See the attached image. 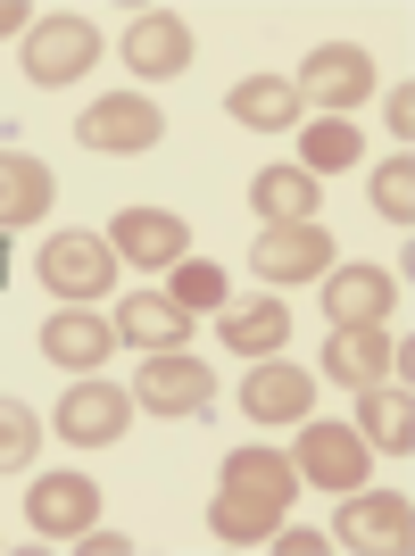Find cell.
<instances>
[{"mask_svg": "<svg viewBox=\"0 0 415 556\" xmlns=\"http://www.w3.org/2000/svg\"><path fill=\"white\" fill-rule=\"evenodd\" d=\"M291 498H300V473H291V457H275V448H232V457L216 465L208 532H216V540H241V548H257V540H266L282 515H291Z\"/></svg>", "mask_w": 415, "mask_h": 556, "instance_id": "1", "label": "cell"}, {"mask_svg": "<svg viewBox=\"0 0 415 556\" xmlns=\"http://www.w3.org/2000/svg\"><path fill=\"white\" fill-rule=\"evenodd\" d=\"M374 448L357 441V424H324V416H300V457H291V473L300 482H316L324 498H349V490L366 482Z\"/></svg>", "mask_w": 415, "mask_h": 556, "instance_id": "2", "label": "cell"}, {"mask_svg": "<svg viewBox=\"0 0 415 556\" xmlns=\"http://www.w3.org/2000/svg\"><path fill=\"white\" fill-rule=\"evenodd\" d=\"M92 59H100V34H92V17H34L25 25V75L34 84H50V92H67V84H84L92 75Z\"/></svg>", "mask_w": 415, "mask_h": 556, "instance_id": "3", "label": "cell"}, {"mask_svg": "<svg viewBox=\"0 0 415 556\" xmlns=\"http://www.w3.org/2000/svg\"><path fill=\"white\" fill-rule=\"evenodd\" d=\"M34 275L59 291V307H84V300H100V291L116 282V250L100 241V232H50L42 257H34Z\"/></svg>", "mask_w": 415, "mask_h": 556, "instance_id": "4", "label": "cell"}, {"mask_svg": "<svg viewBox=\"0 0 415 556\" xmlns=\"http://www.w3.org/2000/svg\"><path fill=\"white\" fill-rule=\"evenodd\" d=\"M159 134H166V116H159V100H141V92H109L75 116V141L100 150V159H141V150H159Z\"/></svg>", "mask_w": 415, "mask_h": 556, "instance_id": "5", "label": "cell"}, {"mask_svg": "<svg viewBox=\"0 0 415 556\" xmlns=\"http://www.w3.org/2000/svg\"><path fill=\"white\" fill-rule=\"evenodd\" d=\"M208 399H216V382H208V366L191 349H150L141 357V374H134L141 416H208Z\"/></svg>", "mask_w": 415, "mask_h": 556, "instance_id": "6", "label": "cell"}, {"mask_svg": "<svg viewBox=\"0 0 415 556\" xmlns=\"http://www.w3.org/2000/svg\"><path fill=\"white\" fill-rule=\"evenodd\" d=\"M25 523L42 540H84L100 523V482L92 473H42L25 490Z\"/></svg>", "mask_w": 415, "mask_h": 556, "instance_id": "7", "label": "cell"}, {"mask_svg": "<svg viewBox=\"0 0 415 556\" xmlns=\"http://www.w3.org/2000/svg\"><path fill=\"white\" fill-rule=\"evenodd\" d=\"M250 266L257 282H324L332 275V241H324V225H266L250 241Z\"/></svg>", "mask_w": 415, "mask_h": 556, "instance_id": "8", "label": "cell"}, {"mask_svg": "<svg viewBox=\"0 0 415 556\" xmlns=\"http://www.w3.org/2000/svg\"><path fill=\"white\" fill-rule=\"evenodd\" d=\"M125 67H134V84L184 75L191 67V25L175 17V9H141V17L125 25Z\"/></svg>", "mask_w": 415, "mask_h": 556, "instance_id": "9", "label": "cell"}, {"mask_svg": "<svg viewBox=\"0 0 415 556\" xmlns=\"http://www.w3.org/2000/svg\"><path fill=\"white\" fill-rule=\"evenodd\" d=\"M415 540V507L399 498V490H349L341 498V548H374L391 556Z\"/></svg>", "mask_w": 415, "mask_h": 556, "instance_id": "10", "label": "cell"}, {"mask_svg": "<svg viewBox=\"0 0 415 556\" xmlns=\"http://www.w3.org/2000/svg\"><path fill=\"white\" fill-rule=\"evenodd\" d=\"M116 257H134V266H175V257H191V225L166 208H116L109 232H100Z\"/></svg>", "mask_w": 415, "mask_h": 556, "instance_id": "11", "label": "cell"}, {"mask_svg": "<svg viewBox=\"0 0 415 556\" xmlns=\"http://www.w3.org/2000/svg\"><path fill=\"white\" fill-rule=\"evenodd\" d=\"M307 407H316V374L282 366V357H250V374H241V416H257V424H300Z\"/></svg>", "mask_w": 415, "mask_h": 556, "instance_id": "12", "label": "cell"}, {"mask_svg": "<svg viewBox=\"0 0 415 556\" xmlns=\"http://www.w3.org/2000/svg\"><path fill=\"white\" fill-rule=\"evenodd\" d=\"M59 432H67L75 448H109L125 424H134V391H116V382H75L67 399H59Z\"/></svg>", "mask_w": 415, "mask_h": 556, "instance_id": "13", "label": "cell"}, {"mask_svg": "<svg viewBox=\"0 0 415 556\" xmlns=\"http://www.w3.org/2000/svg\"><path fill=\"white\" fill-rule=\"evenodd\" d=\"M324 374H332V382H349V391L391 382V374H399V341H391L382 325H332V341H324Z\"/></svg>", "mask_w": 415, "mask_h": 556, "instance_id": "14", "label": "cell"}, {"mask_svg": "<svg viewBox=\"0 0 415 556\" xmlns=\"http://www.w3.org/2000/svg\"><path fill=\"white\" fill-rule=\"evenodd\" d=\"M366 92H374V59H366L357 42H324V50H307L300 100H324V109H357Z\"/></svg>", "mask_w": 415, "mask_h": 556, "instance_id": "15", "label": "cell"}, {"mask_svg": "<svg viewBox=\"0 0 415 556\" xmlns=\"http://www.w3.org/2000/svg\"><path fill=\"white\" fill-rule=\"evenodd\" d=\"M109 349H116V325L109 316H92V307H59L42 325V357L59 374H92V366H109Z\"/></svg>", "mask_w": 415, "mask_h": 556, "instance_id": "16", "label": "cell"}, {"mask_svg": "<svg viewBox=\"0 0 415 556\" xmlns=\"http://www.w3.org/2000/svg\"><path fill=\"white\" fill-rule=\"evenodd\" d=\"M391 307H399V282L382 266H332V282H324V316L332 325H382Z\"/></svg>", "mask_w": 415, "mask_h": 556, "instance_id": "17", "label": "cell"}, {"mask_svg": "<svg viewBox=\"0 0 415 556\" xmlns=\"http://www.w3.org/2000/svg\"><path fill=\"white\" fill-rule=\"evenodd\" d=\"M109 325H116V341H134V349H191V307H175L166 291H134Z\"/></svg>", "mask_w": 415, "mask_h": 556, "instance_id": "18", "label": "cell"}, {"mask_svg": "<svg viewBox=\"0 0 415 556\" xmlns=\"http://www.w3.org/2000/svg\"><path fill=\"white\" fill-rule=\"evenodd\" d=\"M357 441H366V448H391V457H407V448H415L407 382H366V391H357Z\"/></svg>", "mask_w": 415, "mask_h": 556, "instance_id": "19", "label": "cell"}, {"mask_svg": "<svg viewBox=\"0 0 415 556\" xmlns=\"http://www.w3.org/2000/svg\"><path fill=\"white\" fill-rule=\"evenodd\" d=\"M225 109H232V125H250V134H282V125H300V84H282V75H241L225 92Z\"/></svg>", "mask_w": 415, "mask_h": 556, "instance_id": "20", "label": "cell"}, {"mask_svg": "<svg viewBox=\"0 0 415 556\" xmlns=\"http://www.w3.org/2000/svg\"><path fill=\"white\" fill-rule=\"evenodd\" d=\"M250 208L266 216V225H316L324 191H316V175H307V166H266V175L250 184Z\"/></svg>", "mask_w": 415, "mask_h": 556, "instance_id": "21", "label": "cell"}, {"mask_svg": "<svg viewBox=\"0 0 415 556\" xmlns=\"http://www.w3.org/2000/svg\"><path fill=\"white\" fill-rule=\"evenodd\" d=\"M50 200H59L50 166H42V159H25V150H0V232H9V225H34V216H50Z\"/></svg>", "mask_w": 415, "mask_h": 556, "instance_id": "22", "label": "cell"}, {"mask_svg": "<svg viewBox=\"0 0 415 556\" xmlns=\"http://www.w3.org/2000/svg\"><path fill=\"white\" fill-rule=\"evenodd\" d=\"M282 341H291V307H282L275 291L225 307V349H241V357H275Z\"/></svg>", "mask_w": 415, "mask_h": 556, "instance_id": "23", "label": "cell"}, {"mask_svg": "<svg viewBox=\"0 0 415 556\" xmlns=\"http://www.w3.org/2000/svg\"><path fill=\"white\" fill-rule=\"evenodd\" d=\"M357 150H366V141H357V125H349V116H316V125H307L300 134V166L307 175H341V166H357Z\"/></svg>", "mask_w": 415, "mask_h": 556, "instance_id": "24", "label": "cell"}, {"mask_svg": "<svg viewBox=\"0 0 415 556\" xmlns=\"http://www.w3.org/2000/svg\"><path fill=\"white\" fill-rule=\"evenodd\" d=\"M34 448H42V416L25 399H0V473H25Z\"/></svg>", "mask_w": 415, "mask_h": 556, "instance_id": "25", "label": "cell"}, {"mask_svg": "<svg viewBox=\"0 0 415 556\" xmlns=\"http://www.w3.org/2000/svg\"><path fill=\"white\" fill-rule=\"evenodd\" d=\"M166 275H175V291H166L175 307H191V316H200V307H225V275H216L208 257H175Z\"/></svg>", "mask_w": 415, "mask_h": 556, "instance_id": "26", "label": "cell"}, {"mask_svg": "<svg viewBox=\"0 0 415 556\" xmlns=\"http://www.w3.org/2000/svg\"><path fill=\"white\" fill-rule=\"evenodd\" d=\"M374 208L391 216V225H407V216H415V159H407V150L374 166Z\"/></svg>", "mask_w": 415, "mask_h": 556, "instance_id": "27", "label": "cell"}, {"mask_svg": "<svg viewBox=\"0 0 415 556\" xmlns=\"http://www.w3.org/2000/svg\"><path fill=\"white\" fill-rule=\"evenodd\" d=\"M324 548H332L324 532H282L275 523V556H324Z\"/></svg>", "mask_w": 415, "mask_h": 556, "instance_id": "28", "label": "cell"}, {"mask_svg": "<svg viewBox=\"0 0 415 556\" xmlns=\"http://www.w3.org/2000/svg\"><path fill=\"white\" fill-rule=\"evenodd\" d=\"M391 134H399V150H407V134H415V100H407V84L391 92Z\"/></svg>", "mask_w": 415, "mask_h": 556, "instance_id": "29", "label": "cell"}, {"mask_svg": "<svg viewBox=\"0 0 415 556\" xmlns=\"http://www.w3.org/2000/svg\"><path fill=\"white\" fill-rule=\"evenodd\" d=\"M75 548H84V556H125V548H134V540H116V532H100V523H92V532L75 540Z\"/></svg>", "mask_w": 415, "mask_h": 556, "instance_id": "30", "label": "cell"}, {"mask_svg": "<svg viewBox=\"0 0 415 556\" xmlns=\"http://www.w3.org/2000/svg\"><path fill=\"white\" fill-rule=\"evenodd\" d=\"M25 17H34V9H25V0H0V34H17Z\"/></svg>", "mask_w": 415, "mask_h": 556, "instance_id": "31", "label": "cell"}]
</instances>
